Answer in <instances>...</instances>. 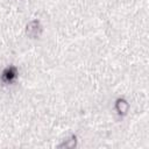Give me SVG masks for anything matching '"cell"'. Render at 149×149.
<instances>
[{
    "instance_id": "1",
    "label": "cell",
    "mask_w": 149,
    "mask_h": 149,
    "mask_svg": "<svg viewBox=\"0 0 149 149\" xmlns=\"http://www.w3.org/2000/svg\"><path fill=\"white\" fill-rule=\"evenodd\" d=\"M15 74H16L15 69H14V68H8V69H6V70L3 71V79H5L6 81H10V80L15 77Z\"/></svg>"
}]
</instances>
